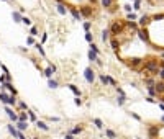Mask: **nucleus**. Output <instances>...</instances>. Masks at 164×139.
<instances>
[{
	"mask_svg": "<svg viewBox=\"0 0 164 139\" xmlns=\"http://www.w3.org/2000/svg\"><path fill=\"white\" fill-rule=\"evenodd\" d=\"M0 101L5 103L7 106H15L16 105V97H13L7 92H0Z\"/></svg>",
	"mask_w": 164,
	"mask_h": 139,
	"instance_id": "obj_1",
	"label": "nucleus"
},
{
	"mask_svg": "<svg viewBox=\"0 0 164 139\" xmlns=\"http://www.w3.org/2000/svg\"><path fill=\"white\" fill-rule=\"evenodd\" d=\"M144 70H149L153 74H159V62L156 59H151L148 62H144Z\"/></svg>",
	"mask_w": 164,
	"mask_h": 139,
	"instance_id": "obj_2",
	"label": "nucleus"
},
{
	"mask_svg": "<svg viewBox=\"0 0 164 139\" xmlns=\"http://www.w3.org/2000/svg\"><path fill=\"white\" fill-rule=\"evenodd\" d=\"M110 33L113 34V36H118V34H122V31H123V21H118V20H115L112 26H110Z\"/></svg>",
	"mask_w": 164,
	"mask_h": 139,
	"instance_id": "obj_3",
	"label": "nucleus"
},
{
	"mask_svg": "<svg viewBox=\"0 0 164 139\" xmlns=\"http://www.w3.org/2000/svg\"><path fill=\"white\" fill-rule=\"evenodd\" d=\"M84 77H85V80L89 84H94V80H95L94 69H92V67H85V70H84Z\"/></svg>",
	"mask_w": 164,
	"mask_h": 139,
	"instance_id": "obj_4",
	"label": "nucleus"
},
{
	"mask_svg": "<svg viewBox=\"0 0 164 139\" xmlns=\"http://www.w3.org/2000/svg\"><path fill=\"white\" fill-rule=\"evenodd\" d=\"M99 79H100V82L103 84V85H113V87H117V82H115L112 77L105 75V74H100V75H99Z\"/></svg>",
	"mask_w": 164,
	"mask_h": 139,
	"instance_id": "obj_5",
	"label": "nucleus"
},
{
	"mask_svg": "<svg viewBox=\"0 0 164 139\" xmlns=\"http://www.w3.org/2000/svg\"><path fill=\"white\" fill-rule=\"evenodd\" d=\"M79 12H81L82 18H84V16H85V18H89V16H92V13H94V8L89 7V5H84V7L79 8Z\"/></svg>",
	"mask_w": 164,
	"mask_h": 139,
	"instance_id": "obj_6",
	"label": "nucleus"
},
{
	"mask_svg": "<svg viewBox=\"0 0 164 139\" xmlns=\"http://www.w3.org/2000/svg\"><path fill=\"white\" fill-rule=\"evenodd\" d=\"M5 113H7V116L13 121V123H16V121H18V115L15 113V110H13V108H10V106H5Z\"/></svg>",
	"mask_w": 164,
	"mask_h": 139,
	"instance_id": "obj_7",
	"label": "nucleus"
},
{
	"mask_svg": "<svg viewBox=\"0 0 164 139\" xmlns=\"http://www.w3.org/2000/svg\"><path fill=\"white\" fill-rule=\"evenodd\" d=\"M54 72H56V66H54V64H49L46 69L43 70L44 77H48V79H53V74H54Z\"/></svg>",
	"mask_w": 164,
	"mask_h": 139,
	"instance_id": "obj_8",
	"label": "nucleus"
},
{
	"mask_svg": "<svg viewBox=\"0 0 164 139\" xmlns=\"http://www.w3.org/2000/svg\"><path fill=\"white\" fill-rule=\"evenodd\" d=\"M69 12H71V15H72V18H74V20H77V21H82V15H81V12H79L76 7L69 5Z\"/></svg>",
	"mask_w": 164,
	"mask_h": 139,
	"instance_id": "obj_9",
	"label": "nucleus"
},
{
	"mask_svg": "<svg viewBox=\"0 0 164 139\" xmlns=\"http://www.w3.org/2000/svg\"><path fill=\"white\" fill-rule=\"evenodd\" d=\"M15 128L18 129L20 133L26 131V129H28V121H16V123H15Z\"/></svg>",
	"mask_w": 164,
	"mask_h": 139,
	"instance_id": "obj_10",
	"label": "nucleus"
},
{
	"mask_svg": "<svg viewBox=\"0 0 164 139\" xmlns=\"http://www.w3.org/2000/svg\"><path fill=\"white\" fill-rule=\"evenodd\" d=\"M7 129H8V133H10V134H12V136L15 137V139L18 137L20 131H18V129H16V128H15V124H8V126H7Z\"/></svg>",
	"mask_w": 164,
	"mask_h": 139,
	"instance_id": "obj_11",
	"label": "nucleus"
},
{
	"mask_svg": "<svg viewBox=\"0 0 164 139\" xmlns=\"http://www.w3.org/2000/svg\"><path fill=\"white\" fill-rule=\"evenodd\" d=\"M67 87H69V90L72 92L76 97H82V92H81V88H79V87H76V85H72V84H69Z\"/></svg>",
	"mask_w": 164,
	"mask_h": 139,
	"instance_id": "obj_12",
	"label": "nucleus"
},
{
	"mask_svg": "<svg viewBox=\"0 0 164 139\" xmlns=\"http://www.w3.org/2000/svg\"><path fill=\"white\" fill-rule=\"evenodd\" d=\"M36 128L38 129H41V131H49V126H48L46 123H44V121H36Z\"/></svg>",
	"mask_w": 164,
	"mask_h": 139,
	"instance_id": "obj_13",
	"label": "nucleus"
},
{
	"mask_svg": "<svg viewBox=\"0 0 164 139\" xmlns=\"http://www.w3.org/2000/svg\"><path fill=\"white\" fill-rule=\"evenodd\" d=\"M138 36H140V39H143V41H146V43L149 41V38H148V31H146V30H138Z\"/></svg>",
	"mask_w": 164,
	"mask_h": 139,
	"instance_id": "obj_14",
	"label": "nucleus"
},
{
	"mask_svg": "<svg viewBox=\"0 0 164 139\" xmlns=\"http://www.w3.org/2000/svg\"><path fill=\"white\" fill-rule=\"evenodd\" d=\"M100 5L103 7V8H110V10H112V7H113V0H100Z\"/></svg>",
	"mask_w": 164,
	"mask_h": 139,
	"instance_id": "obj_15",
	"label": "nucleus"
},
{
	"mask_svg": "<svg viewBox=\"0 0 164 139\" xmlns=\"http://www.w3.org/2000/svg\"><path fill=\"white\" fill-rule=\"evenodd\" d=\"M82 131H84V128H82V126H76V128L69 129V134H72V136H77V134H81Z\"/></svg>",
	"mask_w": 164,
	"mask_h": 139,
	"instance_id": "obj_16",
	"label": "nucleus"
},
{
	"mask_svg": "<svg viewBox=\"0 0 164 139\" xmlns=\"http://www.w3.org/2000/svg\"><path fill=\"white\" fill-rule=\"evenodd\" d=\"M56 8H57V13H61V15H66V13H67V8H66L64 3H57Z\"/></svg>",
	"mask_w": 164,
	"mask_h": 139,
	"instance_id": "obj_17",
	"label": "nucleus"
},
{
	"mask_svg": "<svg viewBox=\"0 0 164 139\" xmlns=\"http://www.w3.org/2000/svg\"><path fill=\"white\" fill-rule=\"evenodd\" d=\"M16 108H18L20 111H28V105H26L25 101H16Z\"/></svg>",
	"mask_w": 164,
	"mask_h": 139,
	"instance_id": "obj_18",
	"label": "nucleus"
},
{
	"mask_svg": "<svg viewBox=\"0 0 164 139\" xmlns=\"http://www.w3.org/2000/svg\"><path fill=\"white\" fill-rule=\"evenodd\" d=\"M26 115H28V119L30 121H34V123L38 121V116H36V113H34L33 110H28V111H26Z\"/></svg>",
	"mask_w": 164,
	"mask_h": 139,
	"instance_id": "obj_19",
	"label": "nucleus"
},
{
	"mask_svg": "<svg viewBox=\"0 0 164 139\" xmlns=\"http://www.w3.org/2000/svg\"><path fill=\"white\" fill-rule=\"evenodd\" d=\"M48 87H49V88H57V87H59V82L54 80V79H48Z\"/></svg>",
	"mask_w": 164,
	"mask_h": 139,
	"instance_id": "obj_20",
	"label": "nucleus"
},
{
	"mask_svg": "<svg viewBox=\"0 0 164 139\" xmlns=\"http://www.w3.org/2000/svg\"><path fill=\"white\" fill-rule=\"evenodd\" d=\"M34 48H36V51H38L43 57H46V52H44V48H43L41 43H36V44H34Z\"/></svg>",
	"mask_w": 164,
	"mask_h": 139,
	"instance_id": "obj_21",
	"label": "nucleus"
},
{
	"mask_svg": "<svg viewBox=\"0 0 164 139\" xmlns=\"http://www.w3.org/2000/svg\"><path fill=\"white\" fill-rule=\"evenodd\" d=\"M12 16H13V20H15L16 23H21V18H23V15H21L20 12H13Z\"/></svg>",
	"mask_w": 164,
	"mask_h": 139,
	"instance_id": "obj_22",
	"label": "nucleus"
},
{
	"mask_svg": "<svg viewBox=\"0 0 164 139\" xmlns=\"http://www.w3.org/2000/svg\"><path fill=\"white\" fill-rule=\"evenodd\" d=\"M154 90H156V93H164V82H158V85H154Z\"/></svg>",
	"mask_w": 164,
	"mask_h": 139,
	"instance_id": "obj_23",
	"label": "nucleus"
},
{
	"mask_svg": "<svg viewBox=\"0 0 164 139\" xmlns=\"http://www.w3.org/2000/svg\"><path fill=\"white\" fill-rule=\"evenodd\" d=\"M110 46H112V49H113V51H118V48H120V43H118L117 41V39H112V41H110Z\"/></svg>",
	"mask_w": 164,
	"mask_h": 139,
	"instance_id": "obj_24",
	"label": "nucleus"
},
{
	"mask_svg": "<svg viewBox=\"0 0 164 139\" xmlns=\"http://www.w3.org/2000/svg\"><path fill=\"white\" fill-rule=\"evenodd\" d=\"M131 67H135V66H138V64H141V59L140 57H133V59H130V62H128Z\"/></svg>",
	"mask_w": 164,
	"mask_h": 139,
	"instance_id": "obj_25",
	"label": "nucleus"
},
{
	"mask_svg": "<svg viewBox=\"0 0 164 139\" xmlns=\"http://www.w3.org/2000/svg\"><path fill=\"white\" fill-rule=\"evenodd\" d=\"M108 36H110V31H108V30H103V31H102V41H103V43L108 41Z\"/></svg>",
	"mask_w": 164,
	"mask_h": 139,
	"instance_id": "obj_26",
	"label": "nucleus"
},
{
	"mask_svg": "<svg viewBox=\"0 0 164 139\" xmlns=\"http://www.w3.org/2000/svg\"><path fill=\"white\" fill-rule=\"evenodd\" d=\"M90 51H92V52H95L97 56L100 54V49H99V46H97L95 43H90Z\"/></svg>",
	"mask_w": 164,
	"mask_h": 139,
	"instance_id": "obj_27",
	"label": "nucleus"
},
{
	"mask_svg": "<svg viewBox=\"0 0 164 139\" xmlns=\"http://www.w3.org/2000/svg\"><path fill=\"white\" fill-rule=\"evenodd\" d=\"M89 59H90V62H97V61H99V56H97L95 52L89 51Z\"/></svg>",
	"mask_w": 164,
	"mask_h": 139,
	"instance_id": "obj_28",
	"label": "nucleus"
},
{
	"mask_svg": "<svg viewBox=\"0 0 164 139\" xmlns=\"http://www.w3.org/2000/svg\"><path fill=\"white\" fill-rule=\"evenodd\" d=\"M18 121H28V115H26V111H20Z\"/></svg>",
	"mask_w": 164,
	"mask_h": 139,
	"instance_id": "obj_29",
	"label": "nucleus"
},
{
	"mask_svg": "<svg viewBox=\"0 0 164 139\" xmlns=\"http://www.w3.org/2000/svg\"><path fill=\"white\" fill-rule=\"evenodd\" d=\"M92 123H94V124H95V126L99 128V129H102V128H103V123H102V121H100L99 118H94V119H92Z\"/></svg>",
	"mask_w": 164,
	"mask_h": 139,
	"instance_id": "obj_30",
	"label": "nucleus"
},
{
	"mask_svg": "<svg viewBox=\"0 0 164 139\" xmlns=\"http://www.w3.org/2000/svg\"><path fill=\"white\" fill-rule=\"evenodd\" d=\"M105 134H107L110 139H117V134H115V131H112V129H105Z\"/></svg>",
	"mask_w": 164,
	"mask_h": 139,
	"instance_id": "obj_31",
	"label": "nucleus"
},
{
	"mask_svg": "<svg viewBox=\"0 0 164 139\" xmlns=\"http://www.w3.org/2000/svg\"><path fill=\"white\" fill-rule=\"evenodd\" d=\"M148 23H149V18H148L146 15H144V16H141V18H140V25H141V26H144V25H148Z\"/></svg>",
	"mask_w": 164,
	"mask_h": 139,
	"instance_id": "obj_32",
	"label": "nucleus"
},
{
	"mask_svg": "<svg viewBox=\"0 0 164 139\" xmlns=\"http://www.w3.org/2000/svg\"><path fill=\"white\" fill-rule=\"evenodd\" d=\"M85 39L89 43H94V34H92L90 31H85Z\"/></svg>",
	"mask_w": 164,
	"mask_h": 139,
	"instance_id": "obj_33",
	"label": "nucleus"
},
{
	"mask_svg": "<svg viewBox=\"0 0 164 139\" xmlns=\"http://www.w3.org/2000/svg\"><path fill=\"white\" fill-rule=\"evenodd\" d=\"M156 134H158V128H156V126H151V128H149V136L154 137Z\"/></svg>",
	"mask_w": 164,
	"mask_h": 139,
	"instance_id": "obj_34",
	"label": "nucleus"
},
{
	"mask_svg": "<svg viewBox=\"0 0 164 139\" xmlns=\"http://www.w3.org/2000/svg\"><path fill=\"white\" fill-rule=\"evenodd\" d=\"M21 23L26 25V26H31V20H30L28 16H23V18H21Z\"/></svg>",
	"mask_w": 164,
	"mask_h": 139,
	"instance_id": "obj_35",
	"label": "nucleus"
},
{
	"mask_svg": "<svg viewBox=\"0 0 164 139\" xmlns=\"http://www.w3.org/2000/svg\"><path fill=\"white\" fill-rule=\"evenodd\" d=\"M84 30L85 31H90V28H92V21H84Z\"/></svg>",
	"mask_w": 164,
	"mask_h": 139,
	"instance_id": "obj_36",
	"label": "nucleus"
},
{
	"mask_svg": "<svg viewBox=\"0 0 164 139\" xmlns=\"http://www.w3.org/2000/svg\"><path fill=\"white\" fill-rule=\"evenodd\" d=\"M30 34H31V36H38V28L36 26H31V28H30Z\"/></svg>",
	"mask_w": 164,
	"mask_h": 139,
	"instance_id": "obj_37",
	"label": "nucleus"
},
{
	"mask_svg": "<svg viewBox=\"0 0 164 139\" xmlns=\"http://www.w3.org/2000/svg\"><path fill=\"white\" fill-rule=\"evenodd\" d=\"M125 100H126V95H120V97H118V105H123V103H125Z\"/></svg>",
	"mask_w": 164,
	"mask_h": 139,
	"instance_id": "obj_38",
	"label": "nucleus"
},
{
	"mask_svg": "<svg viewBox=\"0 0 164 139\" xmlns=\"http://www.w3.org/2000/svg\"><path fill=\"white\" fill-rule=\"evenodd\" d=\"M126 18H128V21H135L136 20V15H135V13H128Z\"/></svg>",
	"mask_w": 164,
	"mask_h": 139,
	"instance_id": "obj_39",
	"label": "nucleus"
},
{
	"mask_svg": "<svg viewBox=\"0 0 164 139\" xmlns=\"http://www.w3.org/2000/svg\"><path fill=\"white\" fill-rule=\"evenodd\" d=\"M74 103H76L77 106H81L84 101H82V98H81V97H76V98H74Z\"/></svg>",
	"mask_w": 164,
	"mask_h": 139,
	"instance_id": "obj_40",
	"label": "nucleus"
},
{
	"mask_svg": "<svg viewBox=\"0 0 164 139\" xmlns=\"http://www.w3.org/2000/svg\"><path fill=\"white\" fill-rule=\"evenodd\" d=\"M26 44H30V46H31V44H34V38H33V36H30L28 39H26Z\"/></svg>",
	"mask_w": 164,
	"mask_h": 139,
	"instance_id": "obj_41",
	"label": "nucleus"
},
{
	"mask_svg": "<svg viewBox=\"0 0 164 139\" xmlns=\"http://www.w3.org/2000/svg\"><path fill=\"white\" fill-rule=\"evenodd\" d=\"M140 5H141V2H140V0H136V2H135V7H133V10H140Z\"/></svg>",
	"mask_w": 164,
	"mask_h": 139,
	"instance_id": "obj_42",
	"label": "nucleus"
},
{
	"mask_svg": "<svg viewBox=\"0 0 164 139\" xmlns=\"http://www.w3.org/2000/svg\"><path fill=\"white\" fill-rule=\"evenodd\" d=\"M48 119H49V121H53V123H57V121H59V118H57V116H49Z\"/></svg>",
	"mask_w": 164,
	"mask_h": 139,
	"instance_id": "obj_43",
	"label": "nucleus"
},
{
	"mask_svg": "<svg viewBox=\"0 0 164 139\" xmlns=\"http://www.w3.org/2000/svg\"><path fill=\"white\" fill-rule=\"evenodd\" d=\"M7 82V75L3 74V75H0V84H5Z\"/></svg>",
	"mask_w": 164,
	"mask_h": 139,
	"instance_id": "obj_44",
	"label": "nucleus"
},
{
	"mask_svg": "<svg viewBox=\"0 0 164 139\" xmlns=\"http://www.w3.org/2000/svg\"><path fill=\"white\" fill-rule=\"evenodd\" d=\"M48 41V33H43V36H41V43H46Z\"/></svg>",
	"mask_w": 164,
	"mask_h": 139,
	"instance_id": "obj_45",
	"label": "nucleus"
},
{
	"mask_svg": "<svg viewBox=\"0 0 164 139\" xmlns=\"http://www.w3.org/2000/svg\"><path fill=\"white\" fill-rule=\"evenodd\" d=\"M0 67H2V70H3V72H5V74H10V70H8V69H7V67H5V66H3V64H0Z\"/></svg>",
	"mask_w": 164,
	"mask_h": 139,
	"instance_id": "obj_46",
	"label": "nucleus"
},
{
	"mask_svg": "<svg viewBox=\"0 0 164 139\" xmlns=\"http://www.w3.org/2000/svg\"><path fill=\"white\" fill-rule=\"evenodd\" d=\"M115 88H117V92H118V95H125V92H123V90H122V88H120V87H115Z\"/></svg>",
	"mask_w": 164,
	"mask_h": 139,
	"instance_id": "obj_47",
	"label": "nucleus"
},
{
	"mask_svg": "<svg viewBox=\"0 0 164 139\" xmlns=\"http://www.w3.org/2000/svg\"><path fill=\"white\" fill-rule=\"evenodd\" d=\"M123 8H125V10H126L128 13H131V5H125V7H123Z\"/></svg>",
	"mask_w": 164,
	"mask_h": 139,
	"instance_id": "obj_48",
	"label": "nucleus"
},
{
	"mask_svg": "<svg viewBox=\"0 0 164 139\" xmlns=\"http://www.w3.org/2000/svg\"><path fill=\"white\" fill-rule=\"evenodd\" d=\"M64 137H66V139H76V137H74V136H72V134H69V133H67V134H66V136H64Z\"/></svg>",
	"mask_w": 164,
	"mask_h": 139,
	"instance_id": "obj_49",
	"label": "nucleus"
},
{
	"mask_svg": "<svg viewBox=\"0 0 164 139\" xmlns=\"http://www.w3.org/2000/svg\"><path fill=\"white\" fill-rule=\"evenodd\" d=\"M164 18V15H156V16H154V20H162Z\"/></svg>",
	"mask_w": 164,
	"mask_h": 139,
	"instance_id": "obj_50",
	"label": "nucleus"
},
{
	"mask_svg": "<svg viewBox=\"0 0 164 139\" xmlns=\"http://www.w3.org/2000/svg\"><path fill=\"white\" fill-rule=\"evenodd\" d=\"M131 116H133V118H135V119H138V121L141 119V118H140V116H138V115H136V113H131Z\"/></svg>",
	"mask_w": 164,
	"mask_h": 139,
	"instance_id": "obj_51",
	"label": "nucleus"
},
{
	"mask_svg": "<svg viewBox=\"0 0 164 139\" xmlns=\"http://www.w3.org/2000/svg\"><path fill=\"white\" fill-rule=\"evenodd\" d=\"M159 77H161V79H164V69H161V70H159Z\"/></svg>",
	"mask_w": 164,
	"mask_h": 139,
	"instance_id": "obj_52",
	"label": "nucleus"
},
{
	"mask_svg": "<svg viewBox=\"0 0 164 139\" xmlns=\"http://www.w3.org/2000/svg\"><path fill=\"white\" fill-rule=\"evenodd\" d=\"M56 2H57V3H64V0H56Z\"/></svg>",
	"mask_w": 164,
	"mask_h": 139,
	"instance_id": "obj_53",
	"label": "nucleus"
},
{
	"mask_svg": "<svg viewBox=\"0 0 164 139\" xmlns=\"http://www.w3.org/2000/svg\"><path fill=\"white\" fill-rule=\"evenodd\" d=\"M89 2H90V3H95V2H97V0H89Z\"/></svg>",
	"mask_w": 164,
	"mask_h": 139,
	"instance_id": "obj_54",
	"label": "nucleus"
},
{
	"mask_svg": "<svg viewBox=\"0 0 164 139\" xmlns=\"http://www.w3.org/2000/svg\"><path fill=\"white\" fill-rule=\"evenodd\" d=\"M162 121H164V116H162Z\"/></svg>",
	"mask_w": 164,
	"mask_h": 139,
	"instance_id": "obj_55",
	"label": "nucleus"
},
{
	"mask_svg": "<svg viewBox=\"0 0 164 139\" xmlns=\"http://www.w3.org/2000/svg\"><path fill=\"white\" fill-rule=\"evenodd\" d=\"M162 57H164V52H162Z\"/></svg>",
	"mask_w": 164,
	"mask_h": 139,
	"instance_id": "obj_56",
	"label": "nucleus"
},
{
	"mask_svg": "<svg viewBox=\"0 0 164 139\" xmlns=\"http://www.w3.org/2000/svg\"><path fill=\"white\" fill-rule=\"evenodd\" d=\"M162 67H164V62H162Z\"/></svg>",
	"mask_w": 164,
	"mask_h": 139,
	"instance_id": "obj_57",
	"label": "nucleus"
},
{
	"mask_svg": "<svg viewBox=\"0 0 164 139\" xmlns=\"http://www.w3.org/2000/svg\"><path fill=\"white\" fill-rule=\"evenodd\" d=\"M3 2H7V0H3Z\"/></svg>",
	"mask_w": 164,
	"mask_h": 139,
	"instance_id": "obj_58",
	"label": "nucleus"
},
{
	"mask_svg": "<svg viewBox=\"0 0 164 139\" xmlns=\"http://www.w3.org/2000/svg\"><path fill=\"white\" fill-rule=\"evenodd\" d=\"M133 2H136V0H133Z\"/></svg>",
	"mask_w": 164,
	"mask_h": 139,
	"instance_id": "obj_59",
	"label": "nucleus"
},
{
	"mask_svg": "<svg viewBox=\"0 0 164 139\" xmlns=\"http://www.w3.org/2000/svg\"><path fill=\"white\" fill-rule=\"evenodd\" d=\"M13 2H15V0H13Z\"/></svg>",
	"mask_w": 164,
	"mask_h": 139,
	"instance_id": "obj_60",
	"label": "nucleus"
}]
</instances>
